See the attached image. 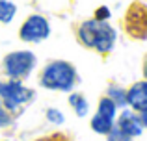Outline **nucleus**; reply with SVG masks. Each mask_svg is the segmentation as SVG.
I'll use <instances>...</instances> for the list:
<instances>
[{
  "label": "nucleus",
  "mask_w": 147,
  "mask_h": 141,
  "mask_svg": "<svg viewBox=\"0 0 147 141\" xmlns=\"http://www.w3.org/2000/svg\"><path fill=\"white\" fill-rule=\"evenodd\" d=\"M119 110L115 108V104L110 100V98L102 97L97 104V110H95L93 117L90 121V126L95 134L99 136H106L112 128L115 126V117H117Z\"/></svg>",
  "instance_id": "nucleus-6"
},
{
  "label": "nucleus",
  "mask_w": 147,
  "mask_h": 141,
  "mask_svg": "<svg viewBox=\"0 0 147 141\" xmlns=\"http://www.w3.org/2000/svg\"><path fill=\"white\" fill-rule=\"evenodd\" d=\"M106 98H110L112 102L115 104V108H127V89L121 86H110L106 91Z\"/></svg>",
  "instance_id": "nucleus-10"
},
{
  "label": "nucleus",
  "mask_w": 147,
  "mask_h": 141,
  "mask_svg": "<svg viewBox=\"0 0 147 141\" xmlns=\"http://www.w3.org/2000/svg\"><path fill=\"white\" fill-rule=\"evenodd\" d=\"M127 108L136 113H142L144 110H147V80L145 78L132 84L127 89Z\"/></svg>",
  "instance_id": "nucleus-8"
},
{
  "label": "nucleus",
  "mask_w": 147,
  "mask_h": 141,
  "mask_svg": "<svg viewBox=\"0 0 147 141\" xmlns=\"http://www.w3.org/2000/svg\"><path fill=\"white\" fill-rule=\"evenodd\" d=\"M115 128L121 130L125 136H129L130 139L140 138L145 130L142 121H140V115H138L136 112H132V110H129V108H125L123 112L117 113V117H115Z\"/></svg>",
  "instance_id": "nucleus-7"
},
{
  "label": "nucleus",
  "mask_w": 147,
  "mask_h": 141,
  "mask_svg": "<svg viewBox=\"0 0 147 141\" xmlns=\"http://www.w3.org/2000/svg\"><path fill=\"white\" fill-rule=\"evenodd\" d=\"M144 78L147 80V58H145V61H144Z\"/></svg>",
  "instance_id": "nucleus-17"
},
{
  "label": "nucleus",
  "mask_w": 147,
  "mask_h": 141,
  "mask_svg": "<svg viewBox=\"0 0 147 141\" xmlns=\"http://www.w3.org/2000/svg\"><path fill=\"white\" fill-rule=\"evenodd\" d=\"M106 141H132V139H130L129 136H125L121 130H117V128L114 126V128H112V130L106 134Z\"/></svg>",
  "instance_id": "nucleus-14"
},
{
  "label": "nucleus",
  "mask_w": 147,
  "mask_h": 141,
  "mask_svg": "<svg viewBox=\"0 0 147 141\" xmlns=\"http://www.w3.org/2000/svg\"><path fill=\"white\" fill-rule=\"evenodd\" d=\"M13 123V113L7 112V108L0 102V128H7Z\"/></svg>",
  "instance_id": "nucleus-13"
},
{
  "label": "nucleus",
  "mask_w": 147,
  "mask_h": 141,
  "mask_svg": "<svg viewBox=\"0 0 147 141\" xmlns=\"http://www.w3.org/2000/svg\"><path fill=\"white\" fill-rule=\"evenodd\" d=\"M39 84L47 91L73 93L75 86L78 84V72L73 63L65 61V59H52L41 71Z\"/></svg>",
  "instance_id": "nucleus-2"
},
{
  "label": "nucleus",
  "mask_w": 147,
  "mask_h": 141,
  "mask_svg": "<svg viewBox=\"0 0 147 141\" xmlns=\"http://www.w3.org/2000/svg\"><path fill=\"white\" fill-rule=\"evenodd\" d=\"M17 17V4L13 0H0V22L9 24Z\"/></svg>",
  "instance_id": "nucleus-11"
},
{
  "label": "nucleus",
  "mask_w": 147,
  "mask_h": 141,
  "mask_svg": "<svg viewBox=\"0 0 147 141\" xmlns=\"http://www.w3.org/2000/svg\"><path fill=\"white\" fill-rule=\"evenodd\" d=\"M110 17H112L110 9H108L106 6H100V7H97V11H95V17H93V19H97V21H104V22H108V21H110Z\"/></svg>",
  "instance_id": "nucleus-15"
},
{
  "label": "nucleus",
  "mask_w": 147,
  "mask_h": 141,
  "mask_svg": "<svg viewBox=\"0 0 147 141\" xmlns=\"http://www.w3.org/2000/svg\"><path fill=\"white\" fill-rule=\"evenodd\" d=\"M76 37H78L80 45L86 48H91L95 52L106 54L115 47L117 41V32L110 22L97 21V19H88L76 30Z\"/></svg>",
  "instance_id": "nucleus-1"
},
{
  "label": "nucleus",
  "mask_w": 147,
  "mask_h": 141,
  "mask_svg": "<svg viewBox=\"0 0 147 141\" xmlns=\"http://www.w3.org/2000/svg\"><path fill=\"white\" fill-rule=\"evenodd\" d=\"M69 106L76 113V117H86L90 113V102L82 93H69Z\"/></svg>",
  "instance_id": "nucleus-9"
},
{
  "label": "nucleus",
  "mask_w": 147,
  "mask_h": 141,
  "mask_svg": "<svg viewBox=\"0 0 147 141\" xmlns=\"http://www.w3.org/2000/svg\"><path fill=\"white\" fill-rule=\"evenodd\" d=\"M36 98V91L22 84L21 80L0 78V102L7 108V112L17 113L22 106L30 104Z\"/></svg>",
  "instance_id": "nucleus-3"
},
{
  "label": "nucleus",
  "mask_w": 147,
  "mask_h": 141,
  "mask_svg": "<svg viewBox=\"0 0 147 141\" xmlns=\"http://www.w3.org/2000/svg\"><path fill=\"white\" fill-rule=\"evenodd\" d=\"M45 117H47V121L50 124H54V126H60V124L65 123V115L61 110L58 108H49L47 112H45Z\"/></svg>",
  "instance_id": "nucleus-12"
},
{
  "label": "nucleus",
  "mask_w": 147,
  "mask_h": 141,
  "mask_svg": "<svg viewBox=\"0 0 147 141\" xmlns=\"http://www.w3.org/2000/svg\"><path fill=\"white\" fill-rule=\"evenodd\" d=\"M49 35H50V22L41 13H34L26 17L19 28V37L24 43H41Z\"/></svg>",
  "instance_id": "nucleus-5"
},
{
  "label": "nucleus",
  "mask_w": 147,
  "mask_h": 141,
  "mask_svg": "<svg viewBox=\"0 0 147 141\" xmlns=\"http://www.w3.org/2000/svg\"><path fill=\"white\" fill-rule=\"evenodd\" d=\"M37 67V58L32 50H13L7 52L2 59V71L6 78L26 80Z\"/></svg>",
  "instance_id": "nucleus-4"
},
{
  "label": "nucleus",
  "mask_w": 147,
  "mask_h": 141,
  "mask_svg": "<svg viewBox=\"0 0 147 141\" xmlns=\"http://www.w3.org/2000/svg\"><path fill=\"white\" fill-rule=\"evenodd\" d=\"M140 115V121H142V124H144V128H147V110H144L142 113H138Z\"/></svg>",
  "instance_id": "nucleus-16"
}]
</instances>
